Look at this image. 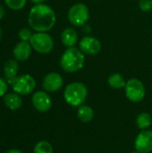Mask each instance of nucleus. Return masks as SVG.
<instances>
[{"label": "nucleus", "instance_id": "25", "mask_svg": "<svg viewBox=\"0 0 152 153\" xmlns=\"http://www.w3.org/2000/svg\"><path fill=\"white\" fill-rule=\"evenodd\" d=\"M4 14H5V11H4V8L0 4V21L4 18Z\"/></svg>", "mask_w": 152, "mask_h": 153}, {"label": "nucleus", "instance_id": "15", "mask_svg": "<svg viewBox=\"0 0 152 153\" xmlns=\"http://www.w3.org/2000/svg\"><path fill=\"white\" fill-rule=\"evenodd\" d=\"M4 102L9 109L15 111L22 107V100L18 93L14 92V93L5 94L4 97Z\"/></svg>", "mask_w": 152, "mask_h": 153}, {"label": "nucleus", "instance_id": "27", "mask_svg": "<svg viewBox=\"0 0 152 153\" xmlns=\"http://www.w3.org/2000/svg\"><path fill=\"white\" fill-rule=\"evenodd\" d=\"M30 1L35 4H44L46 0H30Z\"/></svg>", "mask_w": 152, "mask_h": 153}, {"label": "nucleus", "instance_id": "4", "mask_svg": "<svg viewBox=\"0 0 152 153\" xmlns=\"http://www.w3.org/2000/svg\"><path fill=\"white\" fill-rule=\"evenodd\" d=\"M67 18L71 24L75 27H82L88 22L90 18V10L83 3L73 4L67 13Z\"/></svg>", "mask_w": 152, "mask_h": 153}, {"label": "nucleus", "instance_id": "24", "mask_svg": "<svg viewBox=\"0 0 152 153\" xmlns=\"http://www.w3.org/2000/svg\"><path fill=\"white\" fill-rule=\"evenodd\" d=\"M82 32L85 35H90V33L91 32V26L87 22L84 25H82Z\"/></svg>", "mask_w": 152, "mask_h": 153}, {"label": "nucleus", "instance_id": "21", "mask_svg": "<svg viewBox=\"0 0 152 153\" xmlns=\"http://www.w3.org/2000/svg\"><path fill=\"white\" fill-rule=\"evenodd\" d=\"M32 34L33 33L31 32V30L30 29H28V28H22L18 32V36H19V39H21V41H28V42H30Z\"/></svg>", "mask_w": 152, "mask_h": 153}, {"label": "nucleus", "instance_id": "26", "mask_svg": "<svg viewBox=\"0 0 152 153\" xmlns=\"http://www.w3.org/2000/svg\"><path fill=\"white\" fill-rule=\"evenodd\" d=\"M6 153H22V152H21L20 150H17V149H12V150H9L8 152H6Z\"/></svg>", "mask_w": 152, "mask_h": 153}, {"label": "nucleus", "instance_id": "2", "mask_svg": "<svg viewBox=\"0 0 152 153\" xmlns=\"http://www.w3.org/2000/svg\"><path fill=\"white\" fill-rule=\"evenodd\" d=\"M85 64V55L75 47L68 48L61 56L59 65L62 70L66 73H76Z\"/></svg>", "mask_w": 152, "mask_h": 153}, {"label": "nucleus", "instance_id": "17", "mask_svg": "<svg viewBox=\"0 0 152 153\" xmlns=\"http://www.w3.org/2000/svg\"><path fill=\"white\" fill-rule=\"evenodd\" d=\"M77 117H78V118L82 122L88 123V122H90L93 119V117H94V111H93V109L90 106L82 104L80 107H78Z\"/></svg>", "mask_w": 152, "mask_h": 153}, {"label": "nucleus", "instance_id": "14", "mask_svg": "<svg viewBox=\"0 0 152 153\" xmlns=\"http://www.w3.org/2000/svg\"><path fill=\"white\" fill-rule=\"evenodd\" d=\"M18 71H19V65L17 60L9 59L5 62L4 65V74L8 83H10L17 76Z\"/></svg>", "mask_w": 152, "mask_h": 153}, {"label": "nucleus", "instance_id": "6", "mask_svg": "<svg viewBox=\"0 0 152 153\" xmlns=\"http://www.w3.org/2000/svg\"><path fill=\"white\" fill-rule=\"evenodd\" d=\"M125 92L126 98L134 103L141 102L146 94L144 84L142 81L136 78H132L126 81V84L125 87Z\"/></svg>", "mask_w": 152, "mask_h": 153}, {"label": "nucleus", "instance_id": "8", "mask_svg": "<svg viewBox=\"0 0 152 153\" xmlns=\"http://www.w3.org/2000/svg\"><path fill=\"white\" fill-rule=\"evenodd\" d=\"M102 45L99 39L93 36L86 35L82 37L79 41L80 50L87 56H95L101 50Z\"/></svg>", "mask_w": 152, "mask_h": 153}, {"label": "nucleus", "instance_id": "19", "mask_svg": "<svg viewBox=\"0 0 152 153\" xmlns=\"http://www.w3.org/2000/svg\"><path fill=\"white\" fill-rule=\"evenodd\" d=\"M33 153H53V147L48 142L40 141L34 146Z\"/></svg>", "mask_w": 152, "mask_h": 153}, {"label": "nucleus", "instance_id": "12", "mask_svg": "<svg viewBox=\"0 0 152 153\" xmlns=\"http://www.w3.org/2000/svg\"><path fill=\"white\" fill-rule=\"evenodd\" d=\"M32 47L28 41H20L17 43L13 50V55L15 60L20 62H24L28 60L31 55Z\"/></svg>", "mask_w": 152, "mask_h": 153}, {"label": "nucleus", "instance_id": "11", "mask_svg": "<svg viewBox=\"0 0 152 153\" xmlns=\"http://www.w3.org/2000/svg\"><path fill=\"white\" fill-rule=\"evenodd\" d=\"M64 84L62 76L58 73H49L42 80V87L46 91L55 92L59 91Z\"/></svg>", "mask_w": 152, "mask_h": 153}, {"label": "nucleus", "instance_id": "7", "mask_svg": "<svg viewBox=\"0 0 152 153\" xmlns=\"http://www.w3.org/2000/svg\"><path fill=\"white\" fill-rule=\"evenodd\" d=\"M14 92L19 95H28L31 93L36 88V81L30 74H22L16 76L11 82Z\"/></svg>", "mask_w": 152, "mask_h": 153}, {"label": "nucleus", "instance_id": "13", "mask_svg": "<svg viewBox=\"0 0 152 153\" xmlns=\"http://www.w3.org/2000/svg\"><path fill=\"white\" fill-rule=\"evenodd\" d=\"M79 41V36L77 31L73 28H66L61 33V42L62 44L68 48L74 47Z\"/></svg>", "mask_w": 152, "mask_h": 153}, {"label": "nucleus", "instance_id": "3", "mask_svg": "<svg viewBox=\"0 0 152 153\" xmlns=\"http://www.w3.org/2000/svg\"><path fill=\"white\" fill-rule=\"evenodd\" d=\"M88 96V90L85 84L79 82H73L66 85L64 91V99L67 104L72 107H80L82 105Z\"/></svg>", "mask_w": 152, "mask_h": 153}, {"label": "nucleus", "instance_id": "29", "mask_svg": "<svg viewBox=\"0 0 152 153\" xmlns=\"http://www.w3.org/2000/svg\"><path fill=\"white\" fill-rule=\"evenodd\" d=\"M133 153H141V152H137V151H136V152H134Z\"/></svg>", "mask_w": 152, "mask_h": 153}, {"label": "nucleus", "instance_id": "22", "mask_svg": "<svg viewBox=\"0 0 152 153\" xmlns=\"http://www.w3.org/2000/svg\"><path fill=\"white\" fill-rule=\"evenodd\" d=\"M139 7L142 12H150L152 10V0H139Z\"/></svg>", "mask_w": 152, "mask_h": 153}, {"label": "nucleus", "instance_id": "23", "mask_svg": "<svg viewBox=\"0 0 152 153\" xmlns=\"http://www.w3.org/2000/svg\"><path fill=\"white\" fill-rule=\"evenodd\" d=\"M8 90V85H7V82L0 77V97L4 96V94L6 93Z\"/></svg>", "mask_w": 152, "mask_h": 153}, {"label": "nucleus", "instance_id": "5", "mask_svg": "<svg viewBox=\"0 0 152 153\" xmlns=\"http://www.w3.org/2000/svg\"><path fill=\"white\" fill-rule=\"evenodd\" d=\"M30 43L33 50L42 55L50 53L54 48L53 38L47 32L33 33L30 38Z\"/></svg>", "mask_w": 152, "mask_h": 153}, {"label": "nucleus", "instance_id": "16", "mask_svg": "<svg viewBox=\"0 0 152 153\" xmlns=\"http://www.w3.org/2000/svg\"><path fill=\"white\" fill-rule=\"evenodd\" d=\"M108 83L109 87H111L114 90H121V89H125L126 81L125 80L124 76L121 74L114 73L108 76Z\"/></svg>", "mask_w": 152, "mask_h": 153}, {"label": "nucleus", "instance_id": "10", "mask_svg": "<svg viewBox=\"0 0 152 153\" xmlns=\"http://www.w3.org/2000/svg\"><path fill=\"white\" fill-rule=\"evenodd\" d=\"M134 147L137 152L141 153L152 152V131L142 130L135 138Z\"/></svg>", "mask_w": 152, "mask_h": 153}, {"label": "nucleus", "instance_id": "18", "mask_svg": "<svg viewBox=\"0 0 152 153\" xmlns=\"http://www.w3.org/2000/svg\"><path fill=\"white\" fill-rule=\"evenodd\" d=\"M136 124H137V126L141 130H146L147 128H149L151 126V116L147 112H142V113L139 114L136 118Z\"/></svg>", "mask_w": 152, "mask_h": 153}, {"label": "nucleus", "instance_id": "1", "mask_svg": "<svg viewBox=\"0 0 152 153\" xmlns=\"http://www.w3.org/2000/svg\"><path fill=\"white\" fill-rule=\"evenodd\" d=\"M56 22V13L52 7L46 4H35L28 14V23L36 32H47L51 30Z\"/></svg>", "mask_w": 152, "mask_h": 153}, {"label": "nucleus", "instance_id": "20", "mask_svg": "<svg viewBox=\"0 0 152 153\" xmlns=\"http://www.w3.org/2000/svg\"><path fill=\"white\" fill-rule=\"evenodd\" d=\"M6 6L13 11H19L24 8L27 4V0H4Z\"/></svg>", "mask_w": 152, "mask_h": 153}, {"label": "nucleus", "instance_id": "28", "mask_svg": "<svg viewBox=\"0 0 152 153\" xmlns=\"http://www.w3.org/2000/svg\"><path fill=\"white\" fill-rule=\"evenodd\" d=\"M2 39V30H1V27H0V40Z\"/></svg>", "mask_w": 152, "mask_h": 153}, {"label": "nucleus", "instance_id": "9", "mask_svg": "<svg viewBox=\"0 0 152 153\" xmlns=\"http://www.w3.org/2000/svg\"><path fill=\"white\" fill-rule=\"evenodd\" d=\"M31 102L33 107L41 113L47 112L52 106V100L50 96L46 92L42 91H36L32 98H31Z\"/></svg>", "mask_w": 152, "mask_h": 153}]
</instances>
